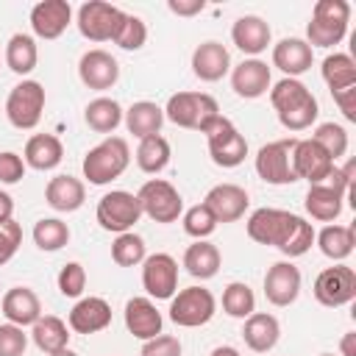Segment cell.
<instances>
[{
  "mask_svg": "<svg viewBox=\"0 0 356 356\" xmlns=\"http://www.w3.org/2000/svg\"><path fill=\"white\" fill-rule=\"evenodd\" d=\"M270 103L278 114V122L286 131H306L314 125L320 106L312 89L298 78H281L270 86Z\"/></svg>",
  "mask_w": 356,
  "mask_h": 356,
  "instance_id": "obj_1",
  "label": "cell"
},
{
  "mask_svg": "<svg viewBox=\"0 0 356 356\" xmlns=\"http://www.w3.org/2000/svg\"><path fill=\"white\" fill-rule=\"evenodd\" d=\"M353 184V161H348L342 170L334 167V172L328 175L325 184H312L306 192V214L317 222H334L342 209H345V197L350 192Z\"/></svg>",
  "mask_w": 356,
  "mask_h": 356,
  "instance_id": "obj_2",
  "label": "cell"
},
{
  "mask_svg": "<svg viewBox=\"0 0 356 356\" xmlns=\"http://www.w3.org/2000/svg\"><path fill=\"white\" fill-rule=\"evenodd\" d=\"M131 164V147L122 136H106L100 145L86 150L83 156V178L95 186H106L114 178H120Z\"/></svg>",
  "mask_w": 356,
  "mask_h": 356,
  "instance_id": "obj_3",
  "label": "cell"
},
{
  "mask_svg": "<svg viewBox=\"0 0 356 356\" xmlns=\"http://www.w3.org/2000/svg\"><path fill=\"white\" fill-rule=\"evenodd\" d=\"M350 22V3L348 0H317L312 8V19L306 25V44L309 47H334L345 39Z\"/></svg>",
  "mask_w": 356,
  "mask_h": 356,
  "instance_id": "obj_4",
  "label": "cell"
},
{
  "mask_svg": "<svg viewBox=\"0 0 356 356\" xmlns=\"http://www.w3.org/2000/svg\"><path fill=\"white\" fill-rule=\"evenodd\" d=\"M200 134L206 136V142H209V156H211V161H214L217 167L231 170V167H239V164L245 161V156H248V139L239 134V128H236L228 117L217 114L214 120H209V122L203 125Z\"/></svg>",
  "mask_w": 356,
  "mask_h": 356,
  "instance_id": "obj_5",
  "label": "cell"
},
{
  "mask_svg": "<svg viewBox=\"0 0 356 356\" xmlns=\"http://www.w3.org/2000/svg\"><path fill=\"white\" fill-rule=\"evenodd\" d=\"M217 114H220V106L206 92H178L164 106V120H170L178 128H192V131H203V125L214 120Z\"/></svg>",
  "mask_w": 356,
  "mask_h": 356,
  "instance_id": "obj_6",
  "label": "cell"
},
{
  "mask_svg": "<svg viewBox=\"0 0 356 356\" xmlns=\"http://www.w3.org/2000/svg\"><path fill=\"white\" fill-rule=\"evenodd\" d=\"M217 312V298L206 286H186L170 298V320L181 328H200Z\"/></svg>",
  "mask_w": 356,
  "mask_h": 356,
  "instance_id": "obj_7",
  "label": "cell"
},
{
  "mask_svg": "<svg viewBox=\"0 0 356 356\" xmlns=\"http://www.w3.org/2000/svg\"><path fill=\"white\" fill-rule=\"evenodd\" d=\"M136 200L142 206V214H147L153 222H175L184 214V197L181 192L164 181V178H150L139 186Z\"/></svg>",
  "mask_w": 356,
  "mask_h": 356,
  "instance_id": "obj_8",
  "label": "cell"
},
{
  "mask_svg": "<svg viewBox=\"0 0 356 356\" xmlns=\"http://www.w3.org/2000/svg\"><path fill=\"white\" fill-rule=\"evenodd\" d=\"M44 111V86L39 81H19L6 100V117L19 131H33Z\"/></svg>",
  "mask_w": 356,
  "mask_h": 356,
  "instance_id": "obj_9",
  "label": "cell"
},
{
  "mask_svg": "<svg viewBox=\"0 0 356 356\" xmlns=\"http://www.w3.org/2000/svg\"><path fill=\"white\" fill-rule=\"evenodd\" d=\"M95 217H97V222H100L103 231L125 234V231H131V228L139 222L142 206H139V200H136L134 192L111 189V192H106V195L97 200Z\"/></svg>",
  "mask_w": 356,
  "mask_h": 356,
  "instance_id": "obj_10",
  "label": "cell"
},
{
  "mask_svg": "<svg viewBox=\"0 0 356 356\" xmlns=\"http://www.w3.org/2000/svg\"><path fill=\"white\" fill-rule=\"evenodd\" d=\"M125 19V11L106 3V0H86L81 8H78V31L83 39L89 42H114L120 25Z\"/></svg>",
  "mask_w": 356,
  "mask_h": 356,
  "instance_id": "obj_11",
  "label": "cell"
},
{
  "mask_svg": "<svg viewBox=\"0 0 356 356\" xmlns=\"http://www.w3.org/2000/svg\"><path fill=\"white\" fill-rule=\"evenodd\" d=\"M292 147H295V136L261 145L259 153H256V161H253L256 175L264 184H273V186L295 184L298 178H295V170H292Z\"/></svg>",
  "mask_w": 356,
  "mask_h": 356,
  "instance_id": "obj_12",
  "label": "cell"
},
{
  "mask_svg": "<svg viewBox=\"0 0 356 356\" xmlns=\"http://www.w3.org/2000/svg\"><path fill=\"white\" fill-rule=\"evenodd\" d=\"M314 300L320 306H328V309H339V306H348L353 298H356V270L348 267V264H334V267H325L317 278H314Z\"/></svg>",
  "mask_w": 356,
  "mask_h": 356,
  "instance_id": "obj_13",
  "label": "cell"
},
{
  "mask_svg": "<svg viewBox=\"0 0 356 356\" xmlns=\"http://www.w3.org/2000/svg\"><path fill=\"white\" fill-rule=\"evenodd\" d=\"M142 286L150 300H170L178 292V261L170 253H153L142 261Z\"/></svg>",
  "mask_w": 356,
  "mask_h": 356,
  "instance_id": "obj_14",
  "label": "cell"
},
{
  "mask_svg": "<svg viewBox=\"0 0 356 356\" xmlns=\"http://www.w3.org/2000/svg\"><path fill=\"white\" fill-rule=\"evenodd\" d=\"M337 161L314 142V139H295V147H292V170H295V178L300 181H309L312 184H325L328 175L334 172Z\"/></svg>",
  "mask_w": 356,
  "mask_h": 356,
  "instance_id": "obj_15",
  "label": "cell"
},
{
  "mask_svg": "<svg viewBox=\"0 0 356 356\" xmlns=\"http://www.w3.org/2000/svg\"><path fill=\"white\" fill-rule=\"evenodd\" d=\"M78 78L86 89H95V92H106L111 89L117 81H120V64L111 53L95 47V50H86L78 61Z\"/></svg>",
  "mask_w": 356,
  "mask_h": 356,
  "instance_id": "obj_16",
  "label": "cell"
},
{
  "mask_svg": "<svg viewBox=\"0 0 356 356\" xmlns=\"http://www.w3.org/2000/svg\"><path fill=\"white\" fill-rule=\"evenodd\" d=\"M292 211H284V209H256L250 217H248V236L259 245H273L278 248L292 225Z\"/></svg>",
  "mask_w": 356,
  "mask_h": 356,
  "instance_id": "obj_17",
  "label": "cell"
},
{
  "mask_svg": "<svg viewBox=\"0 0 356 356\" xmlns=\"http://www.w3.org/2000/svg\"><path fill=\"white\" fill-rule=\"evenodd\" d=\"M273 86V75L267 61L261 58H245L236 67H231V89L245 97V100H256L261 95H267Z\"/></svg>",
  "mask_w": 356,
  "mask_h": 356,
  "instance_id": "obj_18",
  "label": "cell"
},
{
  "mask_svg": "<svg viewBox=\"0 0 356 356\" xmlns=\"http://www.w3.org/2000/svg\"><path fill=\"white\" fill-rule=\"evenodd\" d=\"M248 203L250 197L239 184H217L203 197V206L214 214L217 222H236L248 211Z\"/></svg>",
  "mask_w": 356,
  "mask_h": 356,
  "instance_id": "obj_19",
  "label": "cell"
},
{
  "mask_svg": "<svg viewBox=\"0 0 356 356\" xmlns=\"http://www.w3.org/2000/svg\"><path fill=\"white\" fill-rule=\"evenodd\" d=\"M72 22V6L67 0H42L31 8V31L39 39H58Z\"/></svg>",
  "mask_w": 356,
  "mask_h": 356,
  "instance_id": "obj_20",
  "label": "cell"
},
{
  "mask_svg": "<svg viewBox=\"0 0 356 356\" xmlns=\"http://www.w3.org/2000/svg\"><path fill=\"white\" fill-rule=\"evenodd\" d=\"M300 295V270L292 261H275L264 275V298L273 306H289Z\"/></svg>",
  "mask_w": 356,
  "mask_h": 356,
  "instance_id": "obj_21",
  "label": "cell"
},
{
  "mask_svg": "<svg viewBox=\"0 0 356 356\" xmlns=\"http://www.w3.org/2000/svg\"><path fill=\"white\" fill-rule=\"evenodd\" d=\"M192 72L195 78L206 81V83H214L220 78H225L231 72V53L225 44L209 39V42H200L192 53Z\"/></svg>",
  "mask_w": 356,
  "mask_h": 356,
  "instance_id": "obj_22",
  "label": "cell"
},
{
  "mask_svg": "<svg viewBox=\"0 0 356 356\" xmlns=\"http://www.w3.org/2000/svg\"><path fill=\"white\" fill-rule=\"evenodd\" d=\"M122 317H125L128 334H134L142 342L159 337L161 334V325H164V317H161V312L156 309V303L150 298H131L125 303Z\"/></svg>",
  "mask_w": 356,
  "mask_h": 356,
  "instance_id": "obj_23",
  "label": "cell"
},
{
  "mask_svg": "<svg viewBox=\"0 0 356 356\" xmlns=\"http://www.w3.org/2000/svg\"><path fill=\"white\" fill-rule=\"evenodd\" d=\"M67 325H70L75 334H97V331H103V328L111 325V306H108L103 298H97V295L81 298V300L70 309Z\"/></svg>",
  "mask_w": 356,
  "mask_h": 356,
  "instance_id": "obj_24",
  "label": "cell"
},
{
  "mask_svg": "<svg viewBox=\"0 0 356 356\" xmlns=\"http://www.w3.org/2000/svg\"><path fill=\"white\" fill-rule=\"evenodd\" d=\"M270 39H273V31L270 25L256 17V14H245L239 17L234 25H231V42L250 58H256L259 53H264L270 47Z\"/></svg>",
  "mask_w": 356,
  "mask_h": 356,
  "instance_id": "obj_25",
  "label": "cell"
},
{
  "mask_svg": "<svg viewBox=\"0 0 356 356\" xmlns=\"http://www.w3.org/2000/svg\"><path fill=\"white\" fill-rule=\"evenodd\" d=\"M314 53L306 44V39L298 36H286L278 44H273V67H278L284 72V78H298L306 70H312Z\"/></svg>",
  "mask_w": 356,
  "mask_h": 356,
  "instance_id": "obj_26",
  "label": "cell"
},
{
  "mask_svg": "<svg viewBox=\"0 0 356 356\" xmlns=\"http://www.w3.org/2000/svg\"><path fill=\"white\" fill-rule=\"evenodd\" d=\"M44 200L53 211H61V214H70V211H78L86 200V186L81 178L75 175H56L47 181L44 186Z\"/></svg>",
  "mask_w": 356,
  "mask_h": 356,
  "instance_id": "obj_27",
  "label": "cell"
},
{
  "mask_svg": "<svg viewBox=\"0 0 356 356\" xmlns=\"http://www.w3.org/2000/svg\"><path fill=\"white\" fill-rule=\"evenodd\" d=\"M3 314L8 323L25 328V325H33L39 317H42V303H39V295L31 289V286H11L6 295H3Z\"/></svg>",
  "mask_w": 356,
  "mask_h": 356,
  "instance_id": "obj_28",
  "label": "cell"
},
{
  "mask_svg": "<svg viewBox=\"0 0 356 356\" xmlns=\"http://www.w3.org/2000/svg\"><path fill=\"white\" fill-rule=\"evenodd\" d=\"M64 159V145L56 134H33L28 142H25V167L31 170H39V172H47V170H56Z\"/></svg>",
  "mask_w": 356,
  "mask_h": 356,
  "instance_id": "obj_29",
  "label": "cell"
},
{
  "mask_svg": "<svg viewBox=\"0 0 356 356\" xmlns=\"http://www.w3.org/2000/svg\"><path fill=\"white\" fill-rule=\"evenodd\" d=\"M242 339L253 353H267L278 345L281 339V325L273 314L267 312H253L250 317H245L242 325Z\"/></svg>",
  "mask_w": 356,
  "mask_h": 356,
  "instance_id": "obj_30",
  "label": "cell"
},
{
  "mask_svg": "<svg viewBox=\"0 0 356 356\" xmlns=\"http://www.w3.org/2000/svg\"><path fill=\"white\" fill-rule=\"evenodd\" d=\"M220 250L217 245H211L209 239H195L186 250H184V267L192 278H200V281H209L220 273Z\"/></svg>",
  "mask_w": 356,
  "mask_h": 356,
  "instance_id": "obj_31",
  "label": "cell"
},
{
  "mask_svg": "<svg viewBox=\"0 0 356 356\" xmlns=\"http://www.w3.org/2000/svg\"><path fill=\"white\" fill-rule=\"evenodd\" d=\"M122 122H125L128 134H134L136 139H145V136H153V134L161 131V125H164V108L159 103H153V100H136L125 111Z\"/></svg>",
  "mask_w": 356,
  "mask_h": 356,
  "instance_id": "obj_32",
  "label": "cell"
},
{
  "mask_svg": "<svg viewBox=\"0 0 356 356\" xmlns=\"http://www.w3.org/2000/svg\"><path fill=\"white\" fill-rule=\"evenodd\" d=\"M31 339L42 353H56L70 345V325L56 314H44L31 325Z\"/></svg>",
  "mask_w": 356,
  "mask_h": 356,
  "instance_id": "obj_33",
  "label": "cell"
},
{
  "mask_svg": "<svg viewBox=\"0 0 356 356\" xmlns=\"http://www.w3.org/2000/svg\"><path fill=\"white\" fill-rule=\"evenodd\" d=\"M314 242L320 253L331 261H342L353 253L356 245V228L353 225H325L320 234H314Z\"/></svg>",
  "mask_w": 356,
  "mask_h": 356,
  "instance_id": "obj_34",
  "label": "cell"
},
{
  "mask_svg": "<svg viewBox=\"0 0 356 356\" xmlns=\"http://www.w3.org/2000/svg\"><path fill=\"white\" fill-rule=\"evenodd\" d=\"M122 117H125V111H122V106L114 97H95L83 108L86 125L92 131H97V134H114L120 128Z\"/></svg>",
  "mask_w": 356,
  "mask_h": 356,
  "instance_id": "obj_35",
  "label": "cell"
},
{
  "mask_svg": "<svg viewBox=\"0 0 356 356\" xmlns=\"http://www.w3.org/2000/svg\"><path fill=\"white\" fill-rule=\"evenodd\" d=\"M36 61H39L36 39L28 33H14L6 44V67L17 75H28L36 70Z\"/></svg>",
  "mask_w": 356,
  "mask_h": 356,
  "instance_id": "obj_36",
  "label": "cell"
},
{
  "mask_svg": "<svg viewBox=\"0 0 356 356\" xmlns=\"http://www.w3.org/2000/svg\"><path fill=\"white\" fill-rule=\"evenodd\" d=\"M170 142L161 136V134H153V136H145L139 139V147H136V167L147 175H156L161 172L167 164H170Z\"/></svg>",
  "mask_w": 356,
  "mask_h": 356,
  "instance_id": "obj_37",
  "label": "cell"
},
{
  "mask_svg": "<svg viewBox=\"0 0 356 356\" xmlns=\"http://www.w3.org/2000/svg\"><path fill=\"white\" fill-rule=\"evenodd\" d=\"M320 72H323V81H325V86L331 92L356 86V61L348 53H328L323 58Z\"/></svg>",
  "mask_w": 356,
  "mask_h": 356,
  "instance_id": "obj_38",
  "label": "cell"
},
{
  "mask_svg": "<svg viewBox=\"0 0 356 356\" xmlns=\"http://www.w3.org/2000/svg\"><path fill=\"white\" fill-rule=\"evenodd\" d=\"M33 242L44 253H56L70 242V225L58 217H42L33 225Z\"/></svg>",
  "mask_w": 356,
  "mask_h": 356,
  "instance_id": "obj_39",
  "label": "cell"
},
{
  "mask_svg": "<svg viewBox=\"0 0 356 356\" xmlns=\"http://www.w3.org/2000/svg\"><path fill=\"white\" fill-rule=\"evenodd\" d=\"M222 312L228 317H236V320L250 317L256 312V295H253V289L245 281H231L222 289Z\"/></svg>",
  "mask_w": 356,
  "mask_h": 356,
  "instance_id": "obj_40",
  "label": "cell"
},
{
  "mask_svg": "<svg viewBox=\"0 0 356 356\" xmlns=\"http://www.w3.org/2000/svg\"><path fill=\"white\" fill-rule=\"evenodd\" d=\"M111 259L114 264L120 267H136L147 259V245L139 234L134 231H125V234H117V239L111 242Z\"/></svg>",
  "mask_w": 356,
  "mask_h": 356,
  "instance_id": "obj_41",
  "label": "cell"
},
{
  "mask_svg": "<svg viewBox=\"0 0 356 356\" xmlns=\"http://www.w3.org/2000/svg\"><path fill=\"white\" fill-rule=\"evenodd\" d=\"M314 245V228H312V222H306L303 217H292V225H289V231H286V236H284V242L278 245V250L286 256V259H298V256H303V253H309V248Z\"/></svg>",
  "mask_w": 356,
  "mask_h": 356,
  "instance_id": "obj_42",
  "label": "cell"
},
{
  "mask_svg": "<svg viewBox=\"0 0 356 356\" xmlns=\"http://www.w3.org/2000/svg\"><path fill=\"white\" fill-rule=\"evenodd\" d=\"M312 139L337 161L348 153V131L339 125V122H320L312 134Z\"/></svg>",
  "mask_w": 356,
  "mask_h": 356,
  "instance_id": "obj_43",
  "label": "cell"
},
{
  "mask_svg": "<svg viewBox=\"0 0 356 356\" xmlns=\"http://www.w3.org/2000/svg\"><path fill=\"white\" fill-rule=\"evenodd\" d=\"M181 222H184V231H186L192 239H206V236H211V234L217 231V225H220V222L214 220V214H211L203 203L186 209V211L181 214Z\"/></svg>",
  "mask_w": 356,
  "mask_h": 356,
  "instance_id": "obj_44",
  "label": "cell"
},
{
  "mask_svg": "<svg viewBox=\"0 0 356 356\" xmlns=\"http://www.w3.org/2000/svg\"><path fill=\"white\" fill-rule=\"evenodd\" d=\"M145 42H147L145 19L136 17V14H125V19H122V25H120V31L114 36V44L122 47V50H139Z\"/></svg>",
  "mask_w": 356,
  "mask_h": 356,
  "instance_id": "obj_45",
  "label": "cell"
},
{
  "mask_svg": "<svg viewBox=\"0 0 356 356\" xmlns=\"http://www.w3.org/2000/svg\"><path fill=\"white\" fill-rule=\"evenodd\" d=\"M86 289V270L81 261H67L58 270V292L64 298H81Z\"/></svg>",
  "mask_w": 356,
  "mask_h": 356,
  "instance_id": "obj_46",
  "label": "cell"
},
{
  "mask_svg": "<svg viewBox=\"0 0 356 356\" xmlns=\"http://www.w3.org/2000/svg\"><path fill=\"white\" fill-rule=\"evenodd\" d=\"M25 348H28V334L14 323H3L0 325V356H22Z\"/></svg>",
  "mask_w": 356,
  "mask_h": 356,
  "instance_id": "obj_47",
  "label": "cell"
},
{
  "mask_svg": "<svg viewBox=\"0 0 356 356\" xmlns=\"http://www.w3.org/2000/svg\"><path fill=\"white\" fill-rule=\"evenodd\" d=\"M19 245H22V225L17 220L3 222L0 225V264H6L17 253Z\"/></svg>",
  "mask_w": 356,
  "mask_h": 356,
  "instance_id": "obj_48",
  "label": "cell"
},
{
  "mask_svg": "<svg viewBox=\"0 0 356 356\" xmlns=\"http://www.w3.org/2000/svg\"><path fill=\"white\" fill-rule=\"evenodd\" d=\"M25 178V161L14 150L0 153V184H19Z\"/></svg>",
  "mask_w": 356,
  "mask_h": 356,
  "instance_id": "obj_49",
  "label": "cell"
},
{
  "mask_svg": "<svg viewBox=\"0 0 356 356\" xmlns=\"http://www.w3.org/2000/svg\"><path fill=\"white\" fill-rule=\"evenodd\" d=\"M139 356H181V339L172 334H159L142 345Z\"/></svg>",
  "mask_w": 356,
  "mask_h": 356,
  "instance_id": "obj_50",
  "label": "cell"
},
{
  "mask_svg": "<svg viewBox=\"0 0 356 356\" xmlns=\"http://www.w3.org/2000/svg\"><path fill=\"white\" fill-rule=\"evenodd\" d=\"M334 95V103L339 106L342 117L348 122H356V86H348V89H339V92H331Z\"/></svg>",
  "mask_w": 356,
  "mask_h": 356,
  "instance_id": "obj_51",
  "label": "cell"
},
{
  "mask_svg": "<svg viewBox=\"0 0 356 356\" xmlns=\"http://www.w3.org/2000/svg\"><path fill=\"white\" fill-rule=\"evenodd\" d=\"M167 8L178 17H195L206 8V3L203 0H167Z\"/></svg>",
  "mask_w": 356,
  "mask_h": 356,
  "instance_id": "obj_52",
  "label": "cell"
},
{
  "mask_svg": "<svg viewBox=\"0 0 356 356\" xmlns=\"http://www.w3.org/2000/svg\"><path fill=\"white\" fill-rule=\"evenodd\" d=\"M8 220H14V197L0 189V225Z\"/></svg>",
  "mask_w": 356,
  "mask_h": 356,
  "instance_id": "obj_53",
  "label": "cell"
},
{
  "mask_svg": "<svg viewBox=\"0 0 356 356\" xmlns=\"http://www.w3.org/2000/svg\"><path fill=\"white\" fill-rule=\"evenodd\" d=\"M339 356H356V331H348L339 339Z\"/></svg>",
  "mask_w": 356,
  "mask_h": 356,
  "instance_id": "obj_54",
  "label": "cell"
},
{
  "mask_svg": "<svg viewBox=\"0 0 356 356\" xmlns=\"http://www.w3.org/2000/svg\"><path fill=\"white\" fill-rule=\"evenodd\" d=\"M209 356H242V353H239L234 345H220V348H214Z\"/></svg>",
  "mask_w": 356,
  "mask_h": 356,
  "instance_id": "obj_55",
  "label": "cell"
},
{
  "mask_svg": "<svg viewBox=\"0 0 356 356\" xmlns=\"http://www.w3.org/2000/svg\"><path fill=\"white\" fill-rule=\"evenodd\" d=\"M47 356H78L75 350H70V348H61V350H56V353H47Z\"/></svg>",
  "mask_w": 356,
  "mask_h": 356,
  "instance_id": "obj_56",
  "label": "cell"
},
{
  "mask_svg": "<svg viewBox=\"0 0 356 356\" xmlns=\"http://www.w3.org/2000/svg\"><path fill=\"white\" fill-rule=\"evenodd\" d=\"M320 356H334V353H320Z\"/></svg>",
  "mask_w": 356,
  "mask_h": 356,
  "instance_id": "obj_57",
  "label": "cell"
}]
</instances>
